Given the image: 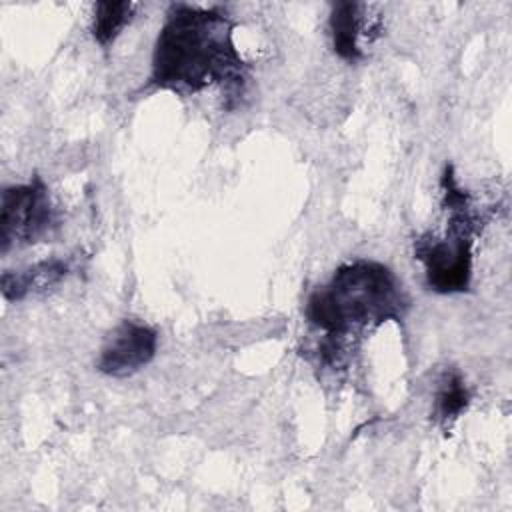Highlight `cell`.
Returning a JSON list of instances; mask_svg holds the SVG:
<instances>
[{
    "instance_id": "9",
    "label": "cell",
    "mask_w": 512,
    "mask_h": 512,
    "mask_svg": "<svg viewBox=\"0 0 512 512\" xmlns=\"http://www.w3.org/2000/svg\"><path fill=\"white\" fill-rule=\"evenodd\" d=\"M134 2H96L92 34L100 46L112 44L134 16Z\"/></svg>"
},
{
    "instance_id": "6",
    "label": "cell",
    "mask_w": 512,
    "mask_h": 512,
    "mask_svg": "<svg viewBox=\"0 0 512 512\" xmlns=\"http://www.w3.org/2000/svg\"><path fill=\"white\" fill-rule=\"evenodd\" d=\"M70 274V264L60 258L36 262L22 270H8L0 278L2 296L8 302H20L30 294H42L58 286Z\"/></svg>"
},
{
    "instance_id": "7",
    "label": "cell",
    "mask_w": 512,
    "mask_h": 512,
    "mask_svg": "<svg viewBox=\"0 0 512 512\" xmlns=\"http://www.w3.org/2000/svg\"><path fill=\"white\" fill-rule=\"evenodd\" d=\"M360 10H362V4L358 2H336L332 4V12H330V32H332L334 52L348 62H356L362 58V48L358 44L360 30H362Z\"/></svg>"
},
{
    "instance_id": "1",
    "label": "cell",
    "mask_w": 512,
    "mask_h": 512,
    "mask_svg": "<svg viewBox=\"0 0 512 512\" xmlns=\"http://www.w3.org/2000/svg\"><path fill=\"white\" fill-rule=\"evenodd\" d=\"M234 22L220 6L200 8L172 4L152 52L148 84L180 96L220 86L240 96L248 80V64L232 42Z\"/></svg>"
},
{
    "instance_id": "8",
    "label": "cell",
    "mask_w": 512,
    "mask_h": 512,
    "mask_svg": "<svg viewBox=\"0 0 512 512\" xmlns=\"http://www.w3.org/2000/svg\"><path fill=\"white\" fill-rule=\"evenodd\" d=\"M470 404V390L458 370H446L438 382L436 400H434V416L448 424L458 418Z\"/></svg>"
},
{
    "instance_id": "3",
    "label": "cell",
    "mask_w": 512,
    "mask_h": 512,
    "mask_svg": "<svg viewBox=\"0 0 512 512\" xmlns=\"http://www.w3.org/2000/svg\"><path fill=\"white\" fill-rule=\"evenodd\" d=\"M442 204L446 230L442 236L424 234L414 242V256L424 264L426 284L438 294L464 292L472 278V246L486 218L474 206L472 196L456 182L452 166L444 168Z\"/></svg>"
},
{
    "instance_id": "4",
    "label": "cell",
    "mask_w": 512,
    "mask_h": 512,
    "mask_svg": "<svg viewBox=\"0 0 512 512\" xmlns=\"http://www.w3.org/2000/svg\"><path fill=\"white\" fill-rule=\"evenodd\" d=\"M58 228V212L46 184L34 176L26 184L6 186L0 202V250L30 246L50 238Z\"/></svg>"
},
{
    "instance_id": "2",
    "label": "cell",
    "mask_w": 512,
    "mask_h": 512,
    "mask_svg": "<svg viewBox=\"0 0 512 512\" xmlns=\"http://www.w3.org/2000/svg\"><path fill=\"white\" fill-rule=\"evenodd\" d=\"M408 298L396 274L374 260L342 264L306 302V320L324 334L318 356L336 364L342 348L388 320L400 322Z\"/></svg>"
},
{
    "instance_id": "5",
    "label": "cell",
    "mask_w": 512,
    "mask_h": 512,
    "mask_svg": "<svg viewBox=\"0 0 512 512\" xmlns=\"http://www.w3.org/2000/svg\"><path fill=\"white\" fill-rule=\"evenodd\" d=\"M158 334L154 328L122 320L106 338L96 368L112 378H126L144 368L156 354Z\"/></svg>"
}]
</instances>
